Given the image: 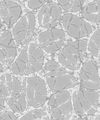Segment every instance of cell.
<instances>
[{
  "mask_svg": "<svg viewBox=\"0 0 100 120\" xmlns=\"http://www.w3.org/2000/svg\"><path fill=\"white\" fill-rule=\"evenodd\" d=\"M0 94L10 108L15 112L21 113L26 107L27 101L20 82L8 74L0 79Z\"/></svg>",
  "mask_w": 100,
  "mask_h": 120,
  "instance_id": "1",
  "label": "cell"
},
{
  "mask_svg": "<svg viewBox=\"0 0 100 120\" xmlns=\"http://www.w3.org/2000/svg\"><path fill=\"white\" fill-rule=\"evenodd\" d=\"M100 93L81 88L72 94L73 109L77 116L89 118L95 115L99 108Z\"/></svg>",
  "mask_w": 100,
  "mask_h": 120,
  "instance_id": "2",
  "label": "cell"
},
{
  "mask_svg": "<svg viewBox=\"0 0 100 120\" xmlns=\"http://www.w3.org/2000/svg\"><path fill=\"white\" fill-rule=\"evenodd\" d=\"M48 106L52 120H68L73 109L72 95L68 90L56 92L50 97Z\"/></svg>",
  "mask_w": 100,
  "mask_h": 120,
  "instance_id": "3",
  "label": "cell"
},
{
  "mask_svg": "<svg viewBox=\"0 0 100 120\" xmlns=\"http://www.w3.org/2000/svg\"><path fill=\"white\" fill-rule=\"evenodd\" d=\"M22 87L26 101L30 106L38 108L44 105L47 93L43 79L38 76L27 78L23 80Z\"/></svg>",
  "mask_w": 100,
  "mask_h": 120,
  "instance_id": "4",
  "label": "cell"
},
{
  "mask_svg": "<svg viewBox=\"0 0 100 120\" xmlns=\"http://www.w3.org/2000/svg\"><path fill=\"white\" fill-rule=\"evenodd\" d=\"M87 46L86 42L83 40L70 43L59 52V62L67 68L77 70L83 62Z\"/></svg>",
  "mask_w": 100,
  "mask_h": 120,
  "instance_id": "5",
  "label": "cell"
},
{
  "mask_svg": "<svg viewBox=\"0 0 100 120\" xmlns=\"http://www.w3.org/2000/svg\"><path fill=\"white\" fill-rule=\"evenodd\" d=\"M81 88L88 90H100V76L98 67L93 59L86 60L80 74Z\"/></svg>",
  "mask_w": 100,
  "mask_h": 120,
  "instance_id": "6",
  "label": "cell"
},
{
  "mask_svg": "<svg viewBox=\"0 0 100 120\" xmlns=\"http://www.w3.org/2000/svg\"><path fill=\"white\" fill-rule=\"evenodd\" d=\"M46 76L48 85L55 92L73 88L77 83L75 77L61 67L47 71Z\"/></svg>",
  "mask_w": 100,
  "mask_h": 120,
  "instance_id": "7",
  "label": "cell"
},
{
  "mask_svg": "<svg viewBox=\"0 0 100 120\" xmlns=\"http://www.w3.org/2000/svg\"><path fill=\"white\" fill-rule=\"evenodd\" d=\"M63 24L68 35L75 38L88 36L92 31L89 23L82 18L71 14L63 17Z\"/></svg>",
  "mask_w": 100,
  "mask_h": 120,
  "instance_id": "8",
  "label": "cell"
},
{
  "mask_svg": "<svg viewBox=\"0 0 100 120\" xmlns=\"http://www.w3.org/2000/svg\"><path fill=\"white\" fill-rule=\"evenodd\" d=\"M41 47L49 53H53L62 47L65 40V35L62 30L53 29L42 33L39 38Z\"/></svg>",
  "mask_w": 100,
  "mask_h": 120,
  "instance_id": "9",
  "label": "cell"
},
{
  "mask_svg": "<svg viewBox=\"0 0 100 120\" xmlns=\"http://www.w3.org/2000/svg\"><path fill=\"white\" fill-rule=\"evenodd\" d=\"M0 8L1 17L7 25H12L20 16V7L14 1H3L1 3Z\"/></svg>",
  "mask_w": 100,
  "mask_h": 120,
  "instance_id": "10",
  "label": "cell"
},
{
  "mask_svg": "<svg viewBox=\"0 0 100 120\" xmlns=\"http://www.w3.org/2000/svg\"><path fill=\"white\" fill-rule=\"evenodd\" d=\"M82 15L87 21L94 23L100 21V0L91 1L82 9Z\"/></svg>",
  "mask_w": 100,
  "mask_h": 120,
  "instance_id": "11",
  "label": "cell"
},
{
  "mask_svg": "<svg viewBox=\"0 0 100 120\" xmlns=\"http://www.w3.org/2000/svg\"><path fill=\"white\" fill-rule=\"evenodd\" d=\"M25 15L17 23L13 30V35L17 41L27 40L30 35L28 20Z\"/></svg>",
  "mask_w": 100,
  "mask_h": 120,
  "instance_id": "12",
  "label": "cell"
},
{
  "mask_svg": "<svg viewBox=\"0 0 100 120\" xmlns=\"http://www.w3.org/2000/svg\"><path fill=\"white\" fill-rule=\"evenodd\" d=\"M29 61V57L27 51L23 49L15 62L13 64L12 71L13 73L19 75L25 74L27 70V64Z\"/></svg>",
  "mask_w": 100,
  "mask_h": 120,
  "instance_id": "13",
  "label": "cell"
},
{
  "mask_svg": "<svg viewBox=\"0 0 100 120\" xmlns=\"http://www.w3.org/2000/svg\"><path fill=\"white\" fill-rule=\"evenodd\" d=\"M88 48L93 56L100 58V29L95 31L91 37Z\"/></svg>",
  "mask_w": 100,
  "mask_h": 120,
  "instance_id": "14",
  "label": "cell"
},
{
  "mask_svg": "<svg viewBox=\"0 0 100 120\" xmlns=\"http://www.w3.org/2000/svg\"><path fill=\"white\" fill-rule=\"evenodd\" d=\"M19 120H50L46 112L39 109L31 110L23 116Z\"/></svg>",
  "mask_w": 100,
  "mask_h": 120,
  "instance_id": "15",
  "label": "cell"
},
{
  "mask_svg": "<svg viewBox=\"0 0 100 120\" xmlns=\"http://www.w3.org/2000/svg\"><path fill=\"white\" fill-rule=\"evenodd\" d=\"M60 5L65 10L72 12H77L80 10L81 3L80 0H58Z\"/></svg>",
  "mask_w": 100,
  "mask_h": 120,
  "instance_id": "16",
  "label": "cell"
},
{
  "mask_svg": "<svg viewBox=\"0 0 100 120\" xmlns=\"http://www.w3.org/2000/svg\"><path fill=\"white\" fill-rule=\"evenodd\" d=\"M29 56L34 59L37 61L43 64L44 57L41 48L35 44H30L28 49Z\"/></svg>",
  "mask_w": 100,
  "mask_h": 120,
  "instance_id": "17",
  "label": "cell"
},
{
  "mask_svg": "<svg viewBox=\"0 0 100 120\" xmlns=\"http://www.w3.org/2000/svg\"><path fill=\"white\" fill-rule=\"evenodd\" d=\"M0 45L6 47H8L12 39V36L8 31H5L3 33L0 37Z\"/></svg>",
  "mask_w": 100,
  "mask_h": 120,
  "instance_id": "18",
  "label": "cell"
},
{
  "mask_svg": "<svg viewBox=\"0 0 100 120\" xmlns=\"http://www.w3.org/2000/svg\"><path fill=\"white\" fill-rule=\"evenodd\" d=\"M51 15L52 18L56 21L59 20L61 16V11L60 8L57 3H54L51 7Z\"/></svg>",
  "mask_w": 100,
  "mask_h": 120,
  "instance_id": "19",
  "label": "cell"
},
{
  "mask_svg": "<svg viewBox=\"0 0 100 120\" xmlns=\"http://www.w3.org/2000/svg\"><path fill=\"white\" fill-rule=\"evenodd\" d=\"M26 17L27 18L29 25V30L30 32H32L35 27V19L34 16L32 13L28 12L26 14Z\"/></svg>",
  "mask_w": 100,
  "mask_h": 120,
  "instance_id": "20",
  "label": "cell"
},
{
  "mask_svg": "<svg viewBox=\"0 0 100 120\" xmlns=\"http://www.w3.org/2000/svg\"><path fill=\"white\" fill-rule=\"evenodd\" d=\"M0 120H17V119L13 112L6 111L1 116Z\"/></svg>",
  "mask_w": 100,
  "mask_h": 120,
  "instance_id": "21",
  "label": "cell"
},
{
  "mask_svg": "<svg viewBox=\"0 0 100 120\" xmlns=\"http://www.w3.org/2000/svg\"><path fill=\"white\" fill-rule=\"evenodd\" d=\"M60 67H61L56 62L52 60H50L46 64V70L47 71H51L57 70Z\"/></svg>",
  "mask_w": 100,
  "mask_h": 120,
  "instance_id": "22",
  "label": "cell"
},
{
  "mask_svg": "<svg viewBox=\"0 0 100 120\" xmlns=\"http://www.w3.org/2000/svg\"><path fill=\"white\" fill-rule=\"evenodd\" d=\"M28 5L32 9H36L41 7L43 5V3L38 0H29Z\"/></svg>",
  "mask_w": 100,
  "mask_h": 120,
  "instance_id": "23",
  "label": "cell"
},
{
  "mask_svg": "<svg viewBox=\"0 0 100 120\" xmlns=\"http://www.w3.org/2000/svg\"><path fill=\"white\" fill-rule=\"evenodd\" d=\"M6 53L8 54L11 57L15 58L16 55V49L15 47H7L6 50H5Z\"/></svg>",
  "mask_w": 100,
  "mask_h": 120,
  "instance_id": "24",
  "label": "cell"
},
{
  "mask_svg": "<svg viewBox=\"0 0 100 120\" xmlns=\"http://www.w3.org/2000/svg\"><path fill=\"white\" fill-rule=\"evenodd\" d=\"M43 22H42V26L44 25H46V24H50V23H49V21H50L49 17L44 16L43 17Z\"/></svg>",
  "mask_w": 100,
  "mask_h": 120,
  "instance_id": "25",
  "label": "cell"
},
{
  "mask_svg": "<svg viewBox=\"0 0 100 120\" xmlns=\"http://www.w3.org/2000/svg\"><path fill=\"white\" fill-rule=\"evenodd\" d=\"M4 101H5V100H4L3 97L2 95L1 94H0V105L1 109L3 106Z\"/></svg>",
  "mask_w": 100,
  "mask_h": 120,
  "instance_id": "26",
  "label": "cell"
},
{
  "mask_svg": "<svg viewBox=\"0 0 100 120\" xmlns=\"http://www.w3.org/2000/svg\"><path fill=\"white\" fill-rule=\"evenodd\" d=\"M46 8H47V6L46 5H45V6H44L43 7V8L39 12V14H40L42 15H43L44 14V12L46 11Z\"/></svg>",
  "mask_w": 100,
  "mask_h": 120,
  "instance_id": "27",
  "label": "cell"
},
{
  "mask_svg": "<svg viewBox=\"0 0 100 120\" xmlns=\"http://www.w3.org/2000/svg\"><path fill=\"white\" fill-rule=\"evenodd\" d=\"M43 19V15L39 14L38 15V21L39 25L42 26V21Z\"/></svg>",
  "mask_w": 100,
  "mask_h": 120,
  "instance_id": "28",
  "label": "cell"
},
{
  "mask_svg": "<svg viewBox=\"0 0 100 120\" xmlns=\"http://www.w3.org/2000/svg\"><path fill=\"white\" fill-rule=\"evenodd\" d=\"M44 16L46 17H50V14L49 11L48 10H46V11L44 14Z\"/></svg>",
  "mask_w": 100,
  "mask_h": 120,
  "instance_id": "29",
  "label": "cell"
},
{
  "mask_svg": "<svg viewBox=\"0 0 100 120\" xmlns=\"http://www.w3.org/2000/svg\"><path fill=\"white\" fill-rule=\"evenodd\" d=\"M14 58L11 57V58H8L6 59V61L8 64H10L14 60Z\"/></svg>",
  "mask_w": 100,
  "mask_h": 120,
  "instance_id": "30",
  "label": "cell"
},
{
  "mask_svg": "<svg viewBox=\"0 0 100 120\" xmlns=\"http://www.w3.org/2000/svg\"><path fill=\"white\" fill-rule=\"evenodd\" d=\"M72 120H90L88 118H82V117H79L77 118L73 119Z\"/></svg>",
  "mask_w": 100,
  "mask_h": 120,
  "instance_id": "31",
  "label": "cell"
},
{
  "mask_svg": "<svg viewBox=\"0 0 100 120\" xmlns=\"http://www.w3.org/2000/svg\"><path fill=\"white\" fill-rule=\"evenodd\" d=\"M57 23H58V22L56 21L51 22H50L51 27H54V26H55L57 24Z\"/></svg>",
  "mask_w": 100,
  "mask_h": 120,
  "instance_id": "32",
  "label": "cell"
},
{
  "mask_svg": "<svg viewBox=\"0 0 100 120\" xmlns=\"http://www.w3.org/2000/svg\"><path fill=\"white\" fill-rule=\"evenodd\" d=\"M0 60L1 61L4 60V58H5V55L1 51H0Z\"/></svg>",
  "mask_w": 100,
  "mask_h": 120,
  "instance_id": "33",
  "label": "cell"
},
{
  "mask_svg": "<svg viewBox=\"0 0 100 120\" xmlns=\"http://www.w3.org/2000/svg\"><path fill=\"white\" fill-rule=\"evenodd\" d=\"M32 37L31 36H30L29 38H27V40H26V43H27L29 42V41H31V40Z\"/></svg>",
  "mask_w": 100,
  "mask_h": 120,
  "instance_id": "34",
  "label": "cell"
},
{
  "mask_svg": "<svg viewBox=\"0 0 100 120\" xmlns=\"http://www.w3.org/2000/svg\"><path fill=\"white\" fill-rule=\"evenodd\" d=\"M93 119L94 120H100V115L95 116V118Z\"/></svg>",
  "mask_w": 100,
  "mask_h": 120,
  "instance_id": "35",
  "label": "cell"
},
{
  "mask_svg": "<svg viewBox=\"0 0 100 120\" xmlns=\"http://www.w3.org/2000/svg\"><path fill=\"white\" fill-rule=\"evenodd\" d=\"M14 43L13 42V41L12 40L10 43V44H9V45H8V47H12L13 45H14Z\"/></svg>",
  "mask_w": 100,
  "mask_h": 120,
  "instance_id": "36",
  "label": "cell"
},
{
  "mask_svg": "<svg viewBox=\"0 0 100 120\" xmlns=\"http://www.w3.org/2000/svg\"><path fill=\"white\" fill-rule=\"evenodd\" d=\"M40 2H41L42 3H44L45 2V1L44 0H40Z\"/></svg>",
  "mask_w": 100,
  "mask_h": 120,
  "instance_id": "37",
  "label": "cell"
},
{
  "mask_svg": "<svg viewBox=\"0 0 100 120\" xmlns=\"http://www.w3.org/2000/svg\"><path fill=\"white\" fill-rule=\"evenodd\" d=\"M99 108L100 109V100H99Z\"/></svg>",
  "mask_w": 100,
  "mask_h": 120,
  "instance_id": "38",
  "label": "cell"
},
{
  "mask_svg": "<svg viewBox=\"0 0 100 120\" xmlns=\"http://www.w3.org/2000/svg\"><path fill=\"white\" fill-rule=\"evenodd\" d=\"M99 74H100V73H99Z\"/></svg>",
  "mask_w": 100,
  "mask_h": 120,
  "instance_id": "39",
  "label": "cell"
}]
</instances>
